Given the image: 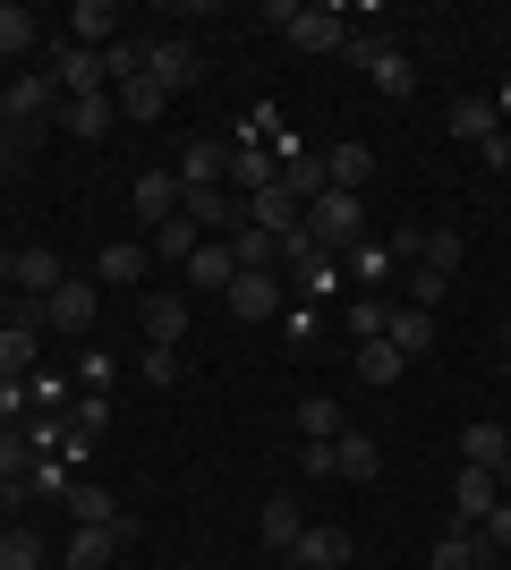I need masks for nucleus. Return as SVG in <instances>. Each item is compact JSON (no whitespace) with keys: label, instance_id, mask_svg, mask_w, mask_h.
Returning a JSON list of instances; mask_svg holds the SVG:
<instances>
[{"label":"nucleus","instance_id":"nucleus-1","mask_svg":"<svg viewBox=\"0 0 511 570\" xmlns=\"http://www.w3.org/2000/svg\"><path fill=\"white\" fill-rule=\"evenodd\" d=\"M298 230L316 238L324 256H350V247H366V196H350V188H324L307 214H298Z\"/></svg>","mask_w":511,"mask_h":570},{"label":"nucleus","instance_id":"nucleus-2","mask_svg":"<svg viewBox=\"0 0 511 570\" xmlns=\"http://www.w3.org/2000/svg\"><path fill=\"white\" fill-rule=\"evenodd\" d=\"M222 307L239 315V324H273V315H291V289H282V273H239V282L222 289Z\"/></svg>","mask_w":511,"mask_h":570},{"label":"nucleus","instance_id":"nucleus-3","mask_svg":"<svg viewBox=\"0 0 511 570\" xmlns=\"http://www.w3.org/2000/svg\"><path fill=\"white\" fill-rule=\"evenodd\" d=\"M222 188L239 196V205H247V196H265V188H282V154H273L265 137H239V145H230V179H222Z\"/></svg>","mask_w":511,"mask_h":570},{"label":"nucleus","instance_id":"nucleus-4","mask_svg":"<svg viewBox=\"0 0 511 570\" xmlns=\"http://www.w3.org/2000/svg\"><path fill=\"white\" fill-rule=\"evenodd\" d=\"M102 315V282H60L43 298V333H95Z\"/></svg>","mask_w":511,"mask_h":570},{"label":"nucleus","instance_id":"nucleus-5","mask_svg":"<svg viewBox=\"0 0 511 570\" xmlns=\"http://www.w3.org/2000/svg\"><path fill=\"white\" fill-rule=\"evenodd\" d=\"M350 60H358V69L375 77V86H384L392 102H401V95H410V86H417V69H410V51H392V43H375V35H350Z\"/></svg>","mask_w":511,"mask_h":570},{"label":"nucleus","instance_id":"nucleus-6","mask_svg":"<svg viewBox=\"0 0 511 570\" xmlns=\"http://www.w3.org/2000/svg\"><path fill=\"white\" fill-rule=\"evenodd\" d=\"M51 77L43 69H26V77H9V86H0V128H43V111H51Z\"/></svg>","mask_w":511,"mask_h":570},{"label":"nucleus","instance_id":"nucleus-7","mask_svg":"<svg viewBox=\"0 0 511 570\" xmlns=\"http://www.w3.org/2000/svg\"><path fill=\"white\" fill-rule=\"evenodd\" d=\"M179 222H188L196 238H205V230L230 238V230H239V196H230V188H179Z\"/></svg>","mask_w":511,"mask_h":570},{"label":"nucleus","instance_id":"nucleus-8","mask_svg":"<svg viewBox=\"0 0 511 570\" xmlns=\"http://www.w3.org/2000/svg\"><path fill=\"white\" fill-rule=\"evenodd\" d=\"M128 205H137V222H146V230H163V222L179 214V170H170V163L137 170V188H128Z\"/></svg>","mask_w":511,"mask_h":570},{"label":"nucleus","instance_id":"nucleus-9","mask_svg":"<svg viewBox=\"0 0 511 570\" xmlns=\"http://www.w3.org/2000/svg\"><path fill=\"white\" fill-rule=\"evenodd\" d=\"M282 273H291V298H341V282H350V273H341V256H324V247H307V256H291L282 264Z\"/></svg>","mask_w":511,"mask_h":570},{"label":"nucleus","instance_id":"nucleus-10","mask_svg":"<svg viewBox=\"0 0 511 570\" xmlns=\"http://www.w3.org/2000/svg\"><path fill=\"white\" fill-rule=\"evenodd\" d=\"M128 537H137V520H128V528H77L69 553H60V570H111Z\"/></svg>","mask_w":511,"mask_h":570},{"label":"nucleus","instance_id":"nucleus-11","mask_svg":"<svg viewBox=\"0 0 511 570\" xmlns=\"http://www.w3.org/2000/svg\"><path fill=\"white\" fill-rule=\"evenodd\" d=\"M282 35H291L298 51H350V18H341V9H307V0H298V18L282 26Z\"/></svg>","mask_w":511,"mask_h":570},{"label":"nucleus","instance_id":"nucleus-12","mask_svg":"<svg viewBox=\"0 0 511 570\" xmlns=\"http://www.w3.org/2000/svg\"><path fill=\"white\" fill-rule=\"evenodd\" d=\"M350 553H358V546H350V528H316V520H307V528H298V546H291V562L298 570H350Z\"/></svg>","mask_w":511,"mask_h":570},{"label":"nucleus","instance_id":"nucleus-13","mask_svg":"<svg viewBox=\"0 0 511 570\" xmlns=\"http://www.w3.org/2000/svg\"><path fill=\"white\" fill-rule=\"evenodd\" d=\"M170 170H179V188H222V179H230V145L196 137L188 154H170Z\"/></svg>","mask_w":511,"mask_h":570},{"label":"nucleus","instance_id":"nucleus-14","mask_svg":"<svg viewBox=\"0 0 511 570\" xmlns=\"http://www.w3.org/2000/svg\"><path fill=\"white\" fill-rule=\"evenodd\" d=\"M230 282H239V256H230V238H196V256H188V289L222 298Z\"/></svg>","mask_w":511,"mask_h":570},{"label":"nucleus","instance_id":"nucleus-15","mask_svg":"<svg viewBox=\"0 0 511 570\" xmlns=\"http://www.w3.org/2000/svg\"><path fill=\"white\" fill-rule=\"evenodd\" d=\"M60 282H69V273H60L51 247H18V256H9V289H18V298H51Z\"/></svg>","mask_w":511,"mask_h":570},{"label":"nucleus","instance_id":"nucleus-16","mask_svg":"<svg viewBox=\"0 0 511 570\" xmlns=\"http://www.w3.org/2000/svg\"><path fill=\"white\" fill-rule=\"evenodd\" d=\"M494 562H503V553L487 546V528H461V520H452V537L435 546V562H426V570H494Z\"/></svg>","mask_w":511,"mask_h":570},{"label":"nucleus","instance_id":"nucleus-17","mask_svg":"<svg viewBox=\"0 0 511 570\" xmlns=\"http://www.w3.org/2000/svg\"><path fill=\"white\" fill-rule=\"evenodd\" d=\"M69 43L77 51H111L120 43V9H111V0H77L69 9Z\"/></svg>","mask_w":511,"mask_h":570},{"label":"nucleus","instance_id":"nucleus-18","mask_svg":"<svg viewBox=\"0 0 511 570\" xmlns=\"http://www.w3.org/2000/svg\"><path fill=\"white\" fill-rule=\"evenodd\" d=\"M375 469H384V443H375V434H358V426H341V434H333V476L366 485Z\"/></svg>","mask_w":511,"mask_h":570},{"label":"nucleus","instance_id":"nucleus-19","mask_svg":"<svg viewBox=\"0 0 511 570\" xmlns=\"http://www.w3.org/2000/svg\"><path fill=\"white\" fill-rule=\"evenodd\" d=\"M324 179H333V188H350V196H366V179H375V154H366L358 137L324 145Z\"/></svg>","mask_w":511,"mask_h":570},{"label":"nucleus","instance_id":"nucleus-20","mask_svg":"<svg viewBox=\"0 0 511 570\" xmlns=\"http://www.w3.org/2000/svg\"><path fill=\"white\" fill-rule=\"evenodd\" d=\"M494 502H503V485H494L487 469H461V485H452V520H461V528H487Z\"/></svg>","mask_w":511,"mask_h":570},{"label":"nucleus","instance_id":"nucleus-21","mask_svg":"<svg viewBox=\"0 0 511 570\" xmlns=\"http://www.w3.org/2000/svg\"><path fill=\"white\" fill-rule=\"evenodd\" d=\"M298 528H307L298 494H265V511H256V537H265L273 553H291V546H298Z\"/></svg>","mask_w":511,"mask_h":570},{"label":"nucleus","instance_id":"nucleus-22","mask_svg":"<svg viewBox=\"0 0 511 570\" xmlns=\"http://www.w3.org/2000/svg\"><path fill=\"white\" fill-rule=\"evenodd\" d=\"M324 188H333V179H324V154H316V145H307V154H291V163H282V196H291L298 214H307V205H316Z\"/></svg>","mask_w":511,"mask_h":570},{"label":"nucleus","instance_id":"nucleus-23","mask_svg":"<svg viewBox=\"0 0 511 570\" xmlns=\"http://www.w3.org/2000/svg\"><path fill=\"white\" fill-rule=\"evenodd\" d=\"M111 119H120L111 95H69L60 102V128H69V137H111Z\"/></svg>","mask_w":511,"mask_h":570},{"label":"nucleus","instance_id":"nucleus-24","mask_svg":"<svg viewBox=\"0 0 511 570\" xmlns=\"http://www.w3.org/2000/svg\"><path fill=\"white\" fill-rule=\"evenodd\" d=\"M60 502H69V520H77V528H128V511H120L111 494H102V485H86V476H77V485H69Z\"/></svg>","mask_w":511,"mask_h":570},{"label":"nucleus","instance_id":"nucleus-25","mask_svg":"<svg viewBox=\"0 0 511 570\" xmlns=\"http://www.w3.org/2000/svg\"><path fill=\"white\" fill-rule=\"evenodd\" d=\"M146 77L163 86V95H188V77H196V51H188V43H146Z\"/></svg>","mask_w":511,"mask_h":570},{"label":"nucleus","instance_id":"nucleus-26","mask_svg":"<svg viewBox=\"0 0 511 570\" xmlns=\"http://www.w3.org/2000/svg\"><path fill=\"white\" fill-rule=\"evenodd\" d=\"M384 341H392L401 357H426V350H435V315H426V307H392Z\"/></svg>","mask_w":511,"mask_h":570},{"label":"nucleus","instance_id":"nucleus-27","mask_svg":"<svg viewBox=\"0 0 511 570\" xmlns=\"http://www.w3.org/2000/svg\"><path fill=\"white\" fill-rule=\"evenodd\" d=\"M452 137H469V145L503 137V111H494V95H461V102H452Z\"/></svg>","mask_w":511,"mask_h":570},{"label":"nucleus","instance_id":"nucleus-28","mask_svg":"<svg viewBox=\"0 0 511 570\" xmlns=\"http://www.w3.org/2000/svg\"><path fill=\"white\" fill-rule=\"evenodd\" d=\"M35 43H43V18L18 9V0H0V60H26Z\"/></svg>","mask_w":511,"mask_h":570},{"label":"nucleus","instance_id":"nucleus-29","mask_svg":"<svg viewBox=\"0 0 511 570\" xmlns=\"http://www.w3.org/2000/svg\"><path fill=\"white\" fill-rule=\"evenodd\" d=\"M18 434H26V452H35V460H60V452H69V409H35Z\"/></svg>","mask_w":511,"mask_h":570},{"label":"nucleus","instance_id":"nucleus-30","mask_svg":"<svg viewBox=\"0 0 511 570\" xmlns=\"http://www.w3.org/2000/svg\"><path fill=\"white\" fill-rule=\"evenodd\" d=\"M503 460H511V434L494 426V417H487V426H469V434H461V469H487V476H494Z\"/></svg>","mask_w":511,"mask_h":570},{"label":"nucleus","instance_id":"nucleus-31","mask_svg":"<svg viewBox=\"0 0 511 570\" xmlns=\"http://www.w3.org/2000/svg\"><path fill=\"white\" fill-rule=\"evenodd\" d=\"M35 357H43V333H26V324H0V375L26 383V375H35Z\"/></svg>","mask_w":511,"mask_h":570},{"label":"nucleus","instance_id":"nucleus-32","mask_svg":"<svg viewBox=\"0 0 511 570\" xmlns=\"http://www.w3.org/2000/svg\"><path fill=\"white\" fill-rule=\"evenodd\" d=\"M230 256H239V273H282V238L239 222V230H230Z\"/></svg>","mask_w":511,"mask_h":570},{"label":"nucleus","instance_id":"nucleus-33","mask_svg":"<svg viewBox=\"0 0 511 570\" xmlns=\"http://www.w3.org/2000/svg\"><path fill=\"white\" fill-rule=\"evenodd\" d=\"M146 341L154 350H179L188 341V298H146Z\"/></svg>","mask_w":511,"mask_h":570},{"label":"nucleus","instance_id":"nucleus-34","mask_svg":"<svg viewBox=\"0 0 511 570\" xmlns=\"http://www.w3.org/2000/svg\"><path fill=\"white\" fill-rule=\"evenodd\" d=\"M111 102H120V119H137V128L170 111V95H163V86H154V77H128V86H111Z\"/></svg>","mask_w":511,"mask_h":570},{"label":"nucleus","instance_id":"nucleus-35","mask_svg":"<svg viewBox=\"0 0 511 570\" xmlns=\"http://www.w3.org/2000/svg\"><path fill=\"white\" fill-rule=\"evenodd\" d=\"M146 264H154V247L146 238H111V247H102V282H146Z\"/></svg>","mask_w":511,"mask_h":570},{"label":"nucleus","instance_id":"nucleus-36","mask_svg":"<svg viewBox=\"0 0 511 570\" xmlns=\"http://www.w3.org/2000/svg\"><path fill=\"white\" fill-rule=\"evenodd\" d=\"M341 273H350L358 289H384V282H392V247H375V238H366V247H350V256H341Z\"/></svg>","mask_w":511,"mask_h":570},{"label":"nucleus","instance_id":"nucleus-37","mask_svg":"<svg viewBox=\"0 0 511 570\" xmlns=\"http://www.w3.org/2000/svg\"><path fill=\"white\" fill-rule=\"evenodd\" d=\"M26 401H35V409H69V401H77V375H60V366H35V375H26Z\"/></svg>","mask_w":511,"mask_h":570},{"label":"nucleus","instance_id":"nucleus-38","mask_svg":"<svg viewBox=\"0 0 511 570\" xmlns=\"http://www.w3.org/2000/svg\"><path fill=\"white\" fill-rule=\"evenodd\" d=\"M0 570H43V537L35 528H0Z\"/></svg>","mask_w":511,"mask_h":570},{"label":"nucleus","instance_id":"nucleus-39","mask_svg":"<svg viewBox=\"0 0 511 570\" xmlns=\"http://www.w3.org/2000/svg\"><path fill=\"white\" fill-rule=\"evenodd\" d=\"M401 366H410V357L392 350V341H358V383H392Z\"/></svg>","mask_w":511,"mask_h":570},{"label":"nucleus","instance_id":"nucleus-40","mask_svg":"<svg viewBox=\"0 0 511 570\" xmlns=\"http://www.w3.org/2000/svg\"><path fill=\"white\" fill-rule=\"evenodd\" d=\"M298 434H307V443H333V434H341V401H324V392H316V401H298Z\"/></svg>","mask_w":511,"mask_h":570},{"label":"nucleus","instance_id":"nucleus-41","mask_svg":"<svg viewBox=\"0 0 511 570\" xmlns=\"http://www.w3.org/2000/svg\"><path fill=\"white\" fill-rule=\"evenodd\" d=\"M102 77H111V86H128V77H146V43H137V35H120V43L102 51Z\"/></svg>","mask_w":511,"mask_h":570},{"label":"nucleus","instance_id":"nucleus-42","mask_svg":"<svg viewBox=\"0 0 511 570\" xmlns=\"http://www.w3.org/2000/svg\"><path fill=\"white\" fill-rule=\"evenodd\" d=\"M146 247H154V256H163V264H188V256H196V230H188V222H179V214H170L163 230L146 238Z\"/></svg>","mask_w":511,"mask_h":570},{"label":"nucleus","instance_id":"nucleus-43","mask_svg":"<svg viewBox=\"0 0 511 570\" xmlns=\"http://www.w3.org/2000/svg\"><path fill=\"white\" fill-rule=\"evenodd\" d=\"M426 273H443V282H452V273H461V230H426Z\"/></svg>","mask_w":511,"mask_h":570},{"label":"nucleus","instance_id":"nucleus-44","mask_svg":"<svg viewBox=\"0 0 511 570\" xmlns=\"http://www.w3.org/2000/svg\"><path fill=\"white\" fill-rule=\"evenodd\" d=\"M26 469H35V452H26V434H18V426H0V494H9V485H18Z\"/></svg>","mask_w":511,"mask_h":570},{"label":"nucleus","instance_id":"nucleus-45","mask_svg":"<svg viewBox=\"0 0 511 570\" xmlns=\"http://www.w3.org/2000/svg\"><path fill=\"white\" fill-rule=\"evenodd\" d=\"M443 298H452V282H443V273H426V264H417V273H410V298H401V307H426V315H435Z\"/></svg>","mask_w":511,"mask_h":570},{"label":"nucleus","instance_id":"nucleus-46","mask_svg":"<svg viewBox=\"0 0 511 570\" xmlns=\"http://www.w3.org/2000/svg\"><path fill=\"white\" fill-rule=\"evenodd\" d=\"M384 324H392L384 298H350V333H358V341H384Z\"/></svg>","mask_w":511,"mask_h":570},{"label":"nucleus","instance_id":"nucleus-47","mask_svg":"<svg viewBox=\"0 0 511 570\" xmlns=\"http://www.w3.org/2000/svg\"><path fill=\"white\" fill-rule=\"evenodd\" d=\"M111 375H120V357H102V350L77 357V383H86V392H111Z\"/></svg>","mask_w":511,"mask_h":570},{"label":"nucleus","instance_id":"nucleus-48","mask_svg":"<svg viewBox=\"0 0 511 570\" xmlns=\"http://www.w3.org/2000/svg\"><path fill=\"white\" fill-rule=\"evenodd\" d=\"M26 417H35V401H26V383H9V375H0V426H26Z\"/></svg>","mask_w":511,"mask_h":570},{"label":"nucleus","instance_id":"nucleus-49","mask_svg":"<svg viewBox=\"0 0 511 570\" xmlns=\"http://www.w3.org/2000/svg\"><path fill=\"white\" fill-rule=\"evenodd\" d=\"M137 375H146V383H170V375H179V350H154V341H146V357H137Z\"/></svg>","mask_w":511,"mask_h":570},{"label":"nucleus","instance_id":"nucleus-50","mask_svg":"<svg viewBox=\"0 0 511 570\" xmlns=\"http://www.w3.org/2000/svg\"><path fill=\"white\" fill-rule=\"evenodd\" d=\"M487 546L511 553V502H494V511H487Z\"/></svg>","mask_w":511,"mask_h":570},{"label":"nucleus","instance_id":"nucleus-51","mask_svg":"<svg viewBox=\"0 0 511 570\" xmlns=\"http://www.w3.org/2000/svg\"><path fill=\"white\" fill-rule=\"evenodd\" d=\"M478 163H487V170H511V128H503V137H487V145H478Z\"/></svg>","mask_w":511,"mask_h":570},{"label":"nucleus","instance_id":"nucleus-52","mask_svg":"<svg viewBox=\"0 0 511 570\" xmlns=\"http://www.w3.org/2000/svg\"><path fill=\"white\" fill-rule=\"evenodd\" d=\"M9 307H18V289H9V256H0V324H9Z\"/></svg>","mask_w":511,"mask_h":570},{"label":"nucleus","instance_id":"nucleus-53","mask_svg":"<svg viewBox=\"0 0 511 570\" xmlns=\"http://www.w3.org/2000/svg\"><path fill=\"white\" fill-rule=\"evenodd\" d=\"M9 163H18V137H9V128H0V170H9Z\"/></svg>","mask_w":511,"mask_h":570},{"label":"nucleus","instance_id":"nucleus-54","mask_svg":"<svg viewBox=\"0 0 511 570\" xmlns=\"http://www.w3.org/2000/svg\"><path fill=\"white\" fill-rule=\"evenodd\" d=\"M494 111H503V119H511V86H503V95H494Z\"/></svg>","mask_w":511,"mask_h":570},{"label":"nucleus","instance_id":"nucleus-55","mask_svg":"<svg viewBox=\"0 0 511 570\" xmlns=\"http://www.w3.org/2000/svg\"><path fill=\"white\" fill-rule=\"evenodd\" d=\"M503 383H511V357H503Z\"/></svg>","mask_w":511,"mask_h":570},{"label":"nucleus","instance_id":"nucleus-56","mask_svg":"<svg viewBox=\"0 0 511 570\" xmlns=\"http://www.w3.org/2000/svg\"><path fill=\"white\" fill-rule=\"evenodd\" d=\"M503 434H511V417H503Z\"/></svg>","mask_w":511,"mask_h":570}]
</instances>
